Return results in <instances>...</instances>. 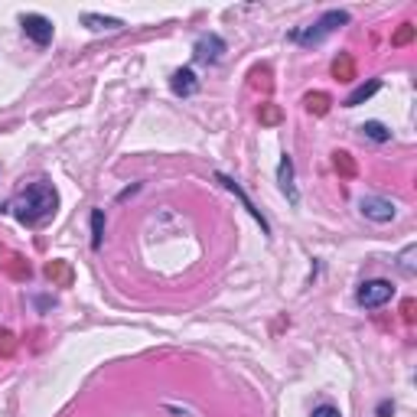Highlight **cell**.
Listing matches in <instances>:
<instances>
[{
  "label": "cell",
  "mask_w": 417,
  "mask_h": 417,
  "mask_svg": "<svg viewBox=\"0 0 417 417\" xmlns=\"http://www.w3.org/2000/svg\"><path fill=\"white\" fill-rule=\"evenodd\" d=\"M59 208V192L49 186V183H33V186H27V190L20 192L17 199L10 202V212H13V218H17L20 225H29L36 228L43 225V222H49V218L56 215Z\"/></svg>",
  "instance_id": "6da1fadb"
},
{
  "label": "cell",
  "mask_w": 417,
  "mask_h": 417,
  "mask_svg": "<svg viewBox=\"0 0 417 417\" xmlns=\"http://www.w3.org/2000/svg\"><path fill=\"white\" fill-rule=\"evenodd\" d=\"M342 23H349V13H346V10H330V13H323V17L316 20L313 27L297 29L294 39H297V43H306V46H310V43H320V39H326L332 29H339Z\"/></svg>",
  "instance_id": "7a4b0ae2"
},
{
  "label": "cell",
  "mask_w": 417,
  "mask_h": 417,
  "mask_svg": "<svg viewBox=\"0 0 417 417\" xmlns=\"http://www.w3.org/2000/svg\"><path fill=\"white\" fill-rule=\"evenodd\" d=\"M395 297V287L388 284V281H365V284L359 287V294H355V300H359L365 310H379V306H385Z\"/></svg>",
  "instance_id": "3957f363"
},
{
  "label": "cell",
  "mask_w": 417,
  "mask_h": 417,
  "mask_svg": "<svg viewBox=\"0 0 417 417\" xmlns=\"http://www.w3.org/2000/svg\"><path fill=\"white\" fill-rule=\"evenodd\" d=\"M222 52H225V39L218 36V33H202L199 39H196V46H192V56H196V62H218L222 59Z\"/></svg>",
  "instance_id": "277c9868"
},
{
  "label": "cell",
  "mask_w": 417,
  "mask_h": 417,
  "mask_svg": "<svg viewBox=\"0 0 417 417\" xmlns=\"http://www.w3.org/2000/svg\"><path fill=\"white\" fill-rule=\"evenodd\" d=\"M359 208H362V215L372 218V222H391V218L398 215V206L388 199H381V196H362Z\"/></svg>",
  "instance_id": "5b68a950"
},
{
  "label": "cell",
  "mask_w": 417,
  "mask_h": 417,
  "mask_svg": "<svg viewBox=\"0 0 417 417\" xmlns=\"http://www.w3.org/2000/svg\"><path fill=\"white\" fill-rule=\"evenodd\" d=\"M23 33H27L36 46H46L49 39H52V20H46V17H39V13H23Z\"/></svg>",
  "instance_id": "8992f818"
},
{
  "label": "cell",
  "mask_w": 417,
  "mask_h": 417,
  "mask_svg": "<svg viewBox=\"0 0 417 417\" xmlns=\"http://www.w3.org/2000/svg\"><path fill=\"white\" fill-rule=\"evenodd\" d=\"M170 88H173V95H180V98H190L196 95V88H199V82H196V72L192 69H176L170 78Z\"/></svg>",
  "instance_id": "52a82bcc"
},
{
  "label": "cell",
  "mask_w": 417,
  "mask_h": 417,
  "mask_svg": "<svg viewBox=\"0 0 417 417\" xmlns=\"http://www.w3.org/2000/svg\"><path fill=\"white\" fill-rule=\"evenodd\" d=\"M277 180H281V190L287 192V199L297 202V190H294V163H290V157H287V153H284V160H281Z\"/></svg>",
  "instance_id": "ba28073f"
},
{
  "label": "cell",
  "mask_w": 417,
  "mask_h": 417,
  "mask_svg": "<svg viewBox=\"0 0 417 417\" xmlns=\"http://www.w3.org/2000/svg\"><path fill=\"white\" fill-rule=\"evenodd\" d=\"M82 23H85L88 29H95V33H101V29H121L124 27L118 17H98V13H82Z\"/></svg>",
  "instance_id": "9c48e42d"
},
{
  "label": "cell",
  "mask_w": 417,
  "mask_h": 417,
  "mask_svg": "<svg viewBox=\"0 0 417 417\" xmlns=\"http://www.w3.org/2000/svg\"><path fill=\"white\" fill-rule=\"evenodd\" d=\"M332 76L339 78V82H352L355 78V62H352L349 52H339V59L332 62Z\"/></svg>",
  "instance_id": "30bf717a"
},
{
  "label": "cell",
  "mask_w": 417,
  "mask_h": 417,
  "mask_svg": "<svg viewBox=\"0 0 417 417\" xmlns=\"http://www.w3.org/2000/svg\"><path fill=\"white\" fill-rule=\"evenodd\" d=\"M359 131H362V137H369V141H375V143H388L391 141V131L381 121H365Z\"/></svg>",
  "instance_id": "8fae6325"
},
{
  "label": "cell",
  "mask_w": 417,
  "mask_h": 417,
  "mask_svg": "<svg viewBox=\"0 0 417 417\" xmlns=\"http://www.w3.org/2000/svg\"><path fill=\"white\" fill-rule=\"evenodd\" d=\"M218 183H225V190H232V192H235L238 199H241V206H245V208H248V212H251V215H255V218H257V222H261V228H264V232H267V222H264V215H261V212H257V208H255V206H251V199H248L245 192L238 190V186H235V183H232V180H225V176H218Z\"/></svg>",
  "instance_id": "7c38bea8"
},
{
  "label": "cell",
  "mask_w": 417,
  "mask_h": 417,
  "mask_svg": "<svg viewBox=\"0 0 417 417\" xmlns=\"http://www.w3.org/2000/svg\"><path fill=\"white\" fill-rule=\"evenodd\" d=\"M336 157V170H339V176H346V180H352L355 176V160H352V153L346 150H336L332 153Z\"/></svg>",
  "instance_id": "4fadbf2b"
},
{
  "label": "cell",
  "mask_w": 417,
  "mask_h": 417,
  "mask_svg": "<svg viewBox=\"0 0 417 417\" xmlns=\"http://www.w3.org/2000/svg\"><path fill=\"white\" fill-rule=\"evenodd\" d=\"M375 92H379V82H369V85H359V88H355V92H352L349 98H346V108H355V104H362V101H365V98H372V95H375Z\"/></svg>",
  "instance_id": "5bb4252c"
},
{
  "label": "cell",
  "mask_w": 417,
  "mask_h": 417,
  "mask_svg": "<svg viewBox=\"0 0 417 417\" xmlns=\"http://www.w3.org/2000/svg\"><path fill=\"white\" fill-rule=\"evenodd\" d=\"M304 104H306V111H310V114H326V111H330V95L316 92V95H306Z\"/></svg>",
  "instance_id": "9a60e30c"
},
{
  "label": "cell",
  "mask_w": 417,
  "mask_h": 417,
  "mask_svg": "<svg viewBox=\"0 0 417 417\" xmlns=\"http://www.w3.org/2000/svg\"><path fill=\"white\" fill-rule=\"evenodd\" d=\"M101 235H104V212L95 208L92 212V248H101Z\"/></svg>",
  "instance_id": "2e32d148"
},
{
  "label": "cell",
  "mask_w": 417,
  "mask_h": 417,
  "mask_svg": "<svg viewBox=\"0 0 417 417\" xmlns=\"http://www.w3.org/2000/svg\"><path fill=\"white\" fill-rule=\"evenodd\" d=\"M411 39H414V27H411V23H401V29L391 36V46H404Z\"/></svg>",
  "instance_id": "e0dca14e"
},
{
  "label": "cell",
  "mask_w": 417,
  "mask_h": 417,
  "mask_svg": "<svg viewBox=\"0 0 417 417\" xmlns=\"http://www.w3.org/2000/svg\"><path fill=\"white\" fill-rule=\"evenodd\" d=\"M46 274L52 277V281H69V271L62 261H52V264H46Z\"/></svg>",
  "instance_id": "ac0fdd59"
},
{
  "label": "cell",
  "mask_w": 417,
  "mask_h": 417,
  "mask_svg": "<svg viewBox=\"0 0 417 417\" xmlns=\"http://www.w3.org/2000/svg\"><path fill=\"white\" fill-rule=\"evenodd\" d=\"M414 255H417L414 245H408V251L401 255V271H404V274H414Z\"/></svg>",
  "instance_id": "d6986e66"
},
{
  "label": "cell",
  "mask_w": 417,
  "mask_h": 417,
  "mask_svg": "<svg viewBox=\"0 0 417 417\" xmlns=\"http://www.w3.org/2000/svg\"><path fill=\"white\" fill-rule=\"evenodd\" d=\"M261 121H264V124H277V121H281V108H277V104H264V108H261Z\"/></svg>",
  "instance_id": "ffe728a7"
},
{
  "label": "cell",
  "mask_w": 417,
  "mask_h": 417,
  "mask_svg": "<svg viewBox=\"0 0 417 417\" xmlns=\"http://www.w3.org/2000/svg\"><path fill=\"white\" fill-rule=\"evenodd\" d=\"M313 417H342L339 408H332V404H320V408L313 411Z\"/></svg>",
  "instance_id": "44dd1931"
},
{
  "label": "cell",
  "mask_w": 417,
  "mask_h": 417,
  "mask_svg": "<svg viewBox=\"0 0 417 417\" xmlns=\"http://www.w3.org/2000/svg\"><path fill=\"white\" fill-rule=\"evenodd\" d=\"M395 414V404H391V401H381L379 404V417H391Z\"/></svg>",
  "instance_id": "7402d4cb"
},
{
  "label": "cell",
  "mask_w": 417,
  "mask_h": 417,
  "mask_svg": "<svg viewBox=\"0 0 417 417\" xmlns=\"http://www.w3.org/2000/svg\"><path fill=\"white\" fill-rule=\"evenodd\" d=\"M13 336H10V332H0V342H3V355H10V352H13Z\"/></svg>",
  "instance_id": "603a6c76"
},
{
  "label": "cell",
  "mask_w": 417,
  "mask_h": 417,
  "mask_svg": "<svg viewBox=\"0 0 417 417\" xmlns=\"http://www.w3.org/2000/svg\"><path fill=\"white\" fill-rule=\"evenodd\" d=\"M404 316H408V320L414 316V300H408V304H404Z\"/></svg>",
  "instance_id": "cb8c5ba5"
}]
</instances>
